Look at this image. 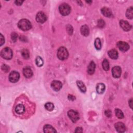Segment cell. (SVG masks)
Segmentation results:
<instances>
[{
  "label": "cell",
  "mask_w": 133,
  "mask_h": 133,
  "mask_svg": "<svg viewBox=\"0 0 133 133\" xmlns=\"http://www.w3.org/2000/svg\"><path fill=\"white\" fill-rule=\"evenodd\" d=\"M18 26L19 29L23 31L29 30L32 28V25L30 21L26 19H22L18 23Z\"/></svg>",
  "instance_id": "cell-1"
},
{
  "label": "cell",
  "mask_w": 133,
  "mask_h": 133,
  "mask_svg": "<svg viewBox=\"0 0 133 133\" xmlns=\"http://www.w3.org/2000/svg\"><path fill=\"white\" fill-rule=\"evenodd\" d=\"M69 53L67 50L64 47H61L57 52V57L61 60H64L68 58Z\"/></svg>",
  "instance_id": "cell-2"
},
{
  "label": "cell",
  "mask_w": 133,
  "mask_h": 133,
  "mask_svg": "<svg viewBox=\"0 0 133 133\" xmlns=\"http://www.w3.org/2000/svg\"><path fill=\"white\" fill-rule=\"evenodd\" d=\"M13 53L12 50L9 48H5L1 52V56L4 59L10 60L13 57Z\"/></svg>",
  "instance_id": "cell-3"
},
{
  "label": "cell",
  "mask_w": 133,
  "mask_h": 133,
  "mask_svg": "<svg viewBox=\"0 0 133 133\" xmlns=\"http://www.w3.org/2000/svg\"><path fill=\"white\" fill-rule=\"evenodd\" d=\"M59 10L62 16H67L71 12V7L66 3H63L60 5Z\"/></svg>",
  "instance_id": "cell-4"
},
{
  "label": "cell",
  "mask_w": 133,
  "mask_h": 133,
  "mask_svg": "<svg viewBox=\"0 0 133 133\" xmlns=\"http://www.w3.org/2000/svg\"><path fill=\"white\" fill-rule=\"evenodd\" d=\"M68 115L69 118L73 122H76L79 119V114L76 111L71 110H69L68 112Z\"/></svg>",
  "instance_id": "cell-5"
},
{
  "label": "cell",
  "mask_w": 133,
  "mask_h": 133,
  "mask_svg": "<svg viewBox=\"0 0 133 133\" xmlns=\"http://www.w3.org/2000/svg\"><path fill=\"white\" fill-rule=\"evenodd\" d=\"M117 46L119 50L123 52L127 51L129 49V46L128 43L123 41H119L117 43Z\"/></svg>",
  "instance_id": "cell-6"
},
{
  "label": "cell",
  "mask_w": 133,
  "mask_h": 133,
  "mask_svg": "<svg viewBox=\"0 0 133 133\" xmlns=\"http://www.w3.org/2000/svg\"><path fill=\"white\" fill-rule=\"evenodd\" d=\"M20 78V74L18 72L13 71L9 75V80L12 83H16Z\"/></svg>",
  "instance_id": "cell-7"
},
{
  "label": "cell",
  "mask_w": 133,
  "mask_h": 133,
  "mask_svg": "<svg viewBox=\"0 0 133 133\" xmlns=\"http://www.w3.org/2000/svg\"><path fill=\"white\" fill-rule=\"evenodd\" d=\"M46 19L47 17L46 15L42 12H38L36 16V20L39 23H43L46 21Z\"/></svg>",
  "instance_id": "cell-8"
},
{
  "label": "cell",
  "mask_w": 133,
  "mask_h": 133,
  "mask_svg": "<svg viewBox=\"0 0 133 133\" xmlns=\"http://www.w3.org/2000/svg\"><path fill=\"white\" fill-rule=\"evenodd\" d=\"M51 87L53 90H54L55 91L58 92L61 89L62 87V84L61 82L55 80L52 82Z\"/></svg>",
  "instance_id": "cell-9"
},
{
  "label": "cell",
  "mask_w": 133,
  "mask_h": 133,
  "mask_svg": "<svg viewBox=\"0 0 133 133\" xmlns=\"http://www.w3.org/2000/svg\"><path fill=\"white\" fill-rule=\"evenodd\" d=\"M122 73L121 68L119 66H115L112 69V74L114 77L119 78L121 76Z\"/></svg>",
  "instance_id": "cell-10"
},
{
  "label": "cell",
  "mask_w": 133,
  "mask_h": 133,
  "mask_svg": "<svg viewBox=\"0 0 133 133\" xmlns=\"http://www.w3.org/2000/svg\"><path fill=\"white\" fill-rule=\"evenodd\" d=\"M120 27L122 28V29L125 31H128L131 28V26L129 24V22H128L127 21L124 20H120Z\"/></svg>",
  "instance_id": "cell-11"
},
{
  "label": "cell",
  "mask_w": 133,
  "mask_h": 133,
  "mask_svg": "<svg viewBox=\"0 0 133 133\" xmlns=\"http://www.w3.org/2000/svg\"><path fill=\"white\" fill-rule=\"evenodd\" d=\"M101 12L103 15H104L105 17L111 18L113 16V14L112 11L107 7H103L101 10Z\"/></svg>",
  "instance_id": "cell-12"
},
{
  "label": "cell",
  "mask_w": 133,
  "mask_h": 133,
  "mask_svg": "<svg viewBox=\"0 0 133 133\" xmlns=\"http://www.w3.org/2000/svg\"><path fill=\"white\" fill-rule=\"evenodd\" d=\"M115 128L116 131L119 132H123L126 130L125 125L122 122H118L115 124Z\"/></svg>",
  "instance_id": "cell-13"
},
{
  "label": "cell",
  "mask_w": 133,
  "mask_h": 133,
  "mask_svg": "<svg viewBox=\"0 0 133 133\" xmlns=\"http://www.w3.org/2000/svg\"><path fill=\"white\" fill-rule=\"evenodd\" d=\"M23 74L24 76L27 78H30L33 75V72L32 70L29 67H26L23 70Z\"/></svg>",
  "instance_id": "cell-14"
},
{
  "label": "cell",
  "mask_w": 133,
  "mask_h": 133,
  "mask_svg": "<svg viewBox=\"0 0 133 133\" xmlns=\"http://www.w3.org/2000/svg\"><path fill=\"white\" fill-rule=\"evenodd\" d=\"M44 132L46 133H50V132H56L57 131L55 130L52 126L51 125L47 124L44 126L43 128Z\"/></svg>",
  "instance_id": "cell-15"
},
{
  "label": "cell",
  "mask_w": 133,
  "mask_h": 133,
  "mask_svg": "<svg viewBox=\"0 0 133 133\" xmlns=\"http://www.w3.org/2000/svg\"><path fill=\"white\" fill-rule=\"evenodd\" d=\"M96 68V65L94 61H92L90 62V64L87 68V72L89 74L92 75L95 72Z\"/></svg>",
  "instance_id": "cell-16"
},
{
  "label": "cell",
  "mask_w": 133,
  "mask_h": 133,
  "mask_svg": "<svg viewBox=\"0 0 133 133\" xmlns=\"http://www.w3.org/2000/svg\"><path fill=\"white\" fill-rule=\"evenodd\" d=\"M106 89V86L105 84H104L103 83H98L97 85V86H96V90H97V92L99 94H102L105 91Z\"/></svg>",
  "instance_id": "cell-17"
},
{
  "label": "cell",
  "mask_w": 133,
  "mask_h": 133,
  "mask_svg": "<svg viewBox=\"0 0 133 133\" xmlns=\"http://www.w3.org/2000/svg\"><path fill=\"white\" fill-rule=\"evenodd\" d=\"M81 32L82 34L84 36H88L90 34V29L86 25H85L82 26L81 28Z\"/></svg>",
  "instance_id": "cell-18"
},
{
  "label": "cell",
  "mask_w": 133,
  "mask_h": 133,
  "mask_svg": "<svg viewBox=\"0 0 133 133\" xmlns=\"http://www.w3.org/2000/svg\"><path fill=\"white\" fill-rule=\"evenodd\" d=\"M25 110H26V109H25V106L21 104H19L17 105L15 109L16 112V113L19 114H22L23 113H24L25 112Z\"/></svg>",
  "instance_id": "cell-19"
},
{
  "label": "cell",
  "mask_w": 133,
  "mask_h": 133,
  "mask_svg": "<svg viewBox=\"0 0 133 133\" xmlns=\"http://www.w3.org/2000/svg\"><path fill=\"white\" fill-rule=\"evenodd\" d=\"M108 55L109 57L112 59H116L118 57V53L114 49L111 50L110 51H109Z\"/></svg>",
  "instance_id": "cell-20"
},
{
  "label": "cell",
  "mask_w": 133,
  "mask_h": 133,
  "mask_svg": "<svg viewBox=\"0 0 133 133\" xmlns=\"http://www.w3.org/2000/svg\"><path fill=\"white\" fill-rule=\"evenodd\" d=\"M76 83L77 86L79 87V88L81 92L85 93L86 91V88L85 85L83 83V82L81 81H77Z\"/></svg>",
  "instance_id": "cell-21"
},
{
  "label": "cell",
  "mask_w": 133,
  "mask_h": 133,
  "mask_svg": "<svg viewBox=\"0 0 133 133\" xmlns=\"http://www.w3.org/2000/svg\"><path fill=\"white\" fill-rule=\"evenodd\" d=\"M126 17L129 19H132L133 18V9L132 7H130L127 9L126 13Z\"/></svg>",
  "instance_id": "cell-22"
},
{
  "label": "cell",
  "mask_w": 133,
  "mask_h": 133,
  "mask_svg": "<svg viewBox=\"0 0 133 133\" xmlns=\"http://www.w3.org/2000/svg\"><path fill=\"white\" fill-rule=\"evenodd\" d=\"M35 63L36 66H37L38 67H41L43 65L44 62L42 58L41 57L38 56L36 57L35 59Z\"/></svg>",
  "instance_id": "cell-23"
},
{
  "label": "cell",
  "mask_w": 133,
  "mask_h": 133,
  "mask_svg": "<svg viewBox=\"0 0 133 133\" xmlns=\"http://www.w3.org/2000/svg\"><path fill=\"white\" fill-rule=\"evenodd\" d=\"M21 54L22 57L25 59H28L30 57L29 52L27 49H23L21 51Z\"/></svg>",
  "instance_id": "cell-24"
},
{
  "label": "cell",
  "mask_w": 133,
  "mask_h": 133,
  "mask_svg": "<svg viewBox=\"0 0 133 133\" xmlns=\"http://www.w3.org/2000/svg\"><path fill=\"white\" fill-rule=\"evenodd\" d=\"M115 112L116 116L118 117L119 119H122L124 118V114L123 112L121 110H120V109H116L115 110Z\"/></svg>",
  "instance_id": "cell-25"
},
{
  "label": "cell",
  "mask_w": 133,
  "mask_h": 133,
  "mask_svg": "<svg viewBox=\"0 0 133 133\" xmlns=\"http://www.w3.org/2000/svg\"><path fill=\"white\" fill-rule=\"evenodd\" d=\"M95 47L97 50H100L101 49V43L100 38H97L95 40Z\"/></svg>",
  "instance_id": "cell-26"
},
{
  "label": "cell",
  "mask_w": 133,
  "mask_h": 133,
  "mask_svg": "<svg viewBox=\"0 0 133 133\" xmlns=\"http://www.w3.org/2000/svg\"><path fill=\"white\" fill-rule=\"evenodd\" d=\"M45 107L47 110L52 111L54 109V105L52 103H48L45 105Z\"/></svg>",
  "instance_id": "cell-27"
},
{
  "label": "cell",
  "mask_w": 133,
  "mask_h": 133,
  "mask_svg": "<svg viewBox=\"0 0 133 133\" xmlns=\"http://www.w3.org/2000/svg\"><path fill=\"white\" fill-rule=\"evenodd\" d=\"M103 67L105 71H107L109 69V63L108 60L105 59L103 62Z\"/></svg>",
  "instance_id": "cell-28"
},
{
  "label": "cell",
  "mask_w": 133,
  "mask_h": 133,
  "mask_svg": "<svg viewBox=\"0 0 133 133\" xmlns=\"http://www.w3.org/2000/svg\"><path fill=\"white\" fill-rule=\"evenodd\" d=\"M66 29H67V32L68 33V34L69 35H72L73 33V29L72 27L70 25H68L67 26Z\"/></svg>",
  "instance_id": "cell-29"
},
{
  "label": "cell",
  "mask_w": 133,
  "mask_h": 133,
  "mask_svg": "<svg viewBox=\"0 0 133 133\" xmlns=\"http://www.w3.org/2000/svg\"><path fill=\"white\" fill-rule=\"evenodd\" d=\"M98 26L99 28H104L105 26V22L103 19H100L98 21Z\"/></svg>",
  "instance_id": "cell-30"
},
{
  "label": "cell",
  "mask_w": 133,
  "mask_h": 133,
  "mask_svg": "<svg viewBox=\"0 0 133 133\" xmlns=\"http://www.w3.org/2000/svg\"><path fill=\"white\" fill-rule=\"evenodd\" d=\"M17 38H18V34L16 33L13 32L11 34V38L14 42H16Z\"/></svg>",
  "instance_id": "cell-31"
},
{
  "label": "cell",
  "mask_w": 133,
  "mask_h": 133,
  "mask_svg": "<svg viewBox=\"0 0 133 133\" xmlns=\"http://www.w3.org/2000/svg\"><path fill=\"white\" fill-rule=\"evenodd\" d=\"M2 69L3 71H4V72H8L10 70V67H9V66H8L6 65H3L2 66Z\"/></svg>",
  "instance_id": "cell-32"
},
{
  "label": "cell",
  "mask_w": 133,
  "mask_h": 133,
  "mask_svg": "<svg viewBox=\"0 0 133 133\" xmlns=\"http://www.w3.org/2000/svg\"><path fill=\"white\" fill-rule=\"evenodd\" d=\"M0 41H1L0 42V43H1V44L0 45H1V46H2L5 43V39L1 33L0 34Z\"/></svg>",
  "instance_id": "cell-33"
},
{
  "label": "cell",
  "mask_w": 133,
  "mask_h": 133,
  "mask_svg": "<svg viewBox=\"0 0 133 133\" xmlns=\"http://www.w3.org/2000/svg\"><path fill=\"white\" fill-rule=\"evenodd\" d=\"M105 115L107 117H109V118H110V117H111V115H112V113H111V110H107L105 111Z\"/></svg>",
  "instance_id": "cell-34"
},
{
  "label": "cell",
  "mask_w": 133,
  "mask_h": 133,
  "mask_svg": "<svg viewBox=\"0 0 133 133\" xmlns=\"http://www.w3.org/2000/svg\"><path fill=\"white\" fill-rule=\"evenodd\" d=\"M82 131H83L82 128L81 127H79L76 128V129L75 130V132H82Z\"/></svg>",
  "instance_id": "cell-35"
},
{
  "label": "cell",
  "mask_w": 133,
  "mask_h": 133,
  "mask_svg": "<svg viewBox=\"0 0 133 133\" xmlns=\"http://www.w3.org/2000/svg\"><path fill=\"white\" fill-rule=\"evenodd\" d=\"M23 2V1H15V3L17 5H21Z\"/></svg>",
  "instance_id": "cell-36"
},
{
  "label": "cell",
  "mask_w": 133,
  "mask_h": 133,
  "mask_svg": "<svg viewBox=\"0 0 133 133\" xmlns=\"http://www.w3.org/2000/svg\"><path fill=\"white\" fill-rule=\"evenodd\" d=\"M68 99L70 100H74L75 99V97H74L73 95H69V96H68Z\"/></svg>",
  "instance_id": "cell-37"
},
{
  "label": "cell",
  "mask_w": 133,
  "mask_h": 133,
  "mask_svg": "<svg viewBox=\"0 0 133 133\" xmlns=\"http://www.w3.org/2000/svg\"><path fill=\"white\" fill-rule=\"evenodd\" d=\"M128 103H129V106L130 108L131 109H132V99L129 100Z\"/></svg>",
  "instance_id": "cell-38"
},
{
  "label": "cell",
  "mask_w": 133,
  "mask_h": 133,
  "mask_svg": "<svg viewBox=\"0 0 133 133\" xmlns=\"http://www.w3.org/2000/svg\"><path fill=\"white\" fill-rule=\"evenodd\" d=\"M86 2H87V3H92V1H86Z\"/></svg>",
  "instance_id": "cell-39"
}]
</instances>
